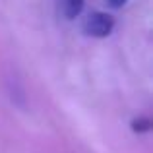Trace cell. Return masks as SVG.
<instances>
[{
    "label": "cell",
    "mask_w": 153,
    "mask_h": 153,
    "mask_svg": "<svg viewBox=\"0 0 153 153\" xmlns=\"http://www.w3.org/2000/svg\"><path fill=\"white\" fill-rule=\"evenodd\" d=\"M112 29H114V18L107 12H93L85 18V23H83V31L95 39L108 37Z\"/></svg>",
    "instance_id": "cell-1"
},
{
    "label": "cell",
    "mask_w": 153,
    "mask_h": 153,
    "mask_svg": "<svg viewBox=\"0 0 153 153\" xmlns=\"http://www.w3.org/2000/svg\"><path fill=\"white\" fill-rule=\"evenodd\" d=\"M83 2H85V0H62V12H64V16H66L68 19L79 16V14H82V10H83Z\"/></svg>",
    "instance_id": "cell-2"
},
{
    "label": "cell",
    "mask_w": 153,
    "mask_h": 153,
    "mask_svg": "<svg viewBox=\"0 0 153 153\" xmlns=\"http://www.w3.org/2000/svg\"><path fill=\"white\" fill-rule=\"evenodd\" d=\"M149 126H151L149 118H138V120H134V122H132V130H134V132H138V134L149 132Z\"/></svg>",
    "instance_id": "cell-3"
},
{
    "label": "cell",
    "mask_w": 153,
    "mask_h": 153,
    "mask_svg": "<svg viewBox=\"0 0 153 153\" xmlns=\"http://www.w3.org/2000/svg\"><path fill=\"white\" fill-rule=\"evenodd\" d=\"M111 2V6H114V8H120V6H124V4L128 2V0H108Z\"/></svg>",
    "instance_id": "cell-4"
}]
</instances>
